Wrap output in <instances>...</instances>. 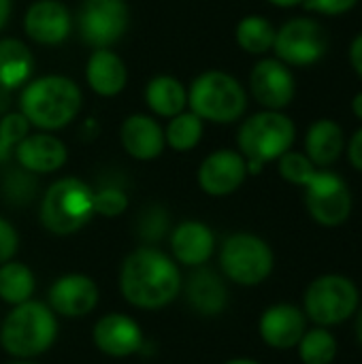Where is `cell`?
Returning <instances> with one entry per match:
<instances>
[{
  "mask_svg": "<svg viewBox=\"0 0 362 364\" xmlns=\"http://www.w3.org/2000/svg\"><path fill=\"white\" fill-rule=\"evenodd\" d=\"M34 181L28 177V175H21V173H15L6 179V186H4V192H6V198L13 203V205H26L32 200L34 196Z\"/></svg>",
  "mask_w": 362,
  "mask_h": 364,
  "instance_id": "obj_34",
  "label": "cell"
},
{
  "mask_svg": "<svg viewBox=\"0 0 362 364\" xmlns=\"http://www.w3.org/2000/svg\"><path fill=\"white\" fill-rule=\"evenodd\" d=\"M350 62H352L354 70L362 77V32L350 45Z\"/></svg>",
  "mask_w": 362,
  "mask_h": 364,
  "instance_id": "obj_38",
  "label": "cell"
},
{
  "mask_svg": "<svg viewBox=\"0 0 362 364\" xmlns=\"http://www.w3.org/2000/svg\"><path fill=\"white\" fill-rule=\"evenodd\" d=\"M122 143L137 160H154L164 149V134L156 119L147 115H130L122 126Z\"/></svg>",
  "mask_w": 362,
  "mask_h": 364,
  "instance_id": "obj_21",
  "label": "cell"
},
{
  "mask_svg": "<svg viewBox=\"0 0 362 364\" xmlns=\"http://www.w3.org/2000/svg\"><path fill=\"white\" fill-rule=\"evenodd\" d=\"M171 250L177 262L196 269L211 258L215 250V237L203 222H181L173 230Z\"/></svg>",
  "mask_w": 362,
  "mask_h": 364,
  "instance_id": "obj_18",
  "label": "cell"
},
{
  "mask_svg": "<svg viewBox=\"0 0 362 364\" xmlns=\"http://www.w3.org/2000/svg\"><path fill=\"white\" fill-rule=\"evenodd\" d=\"M252 96L269 111H282L294 98V77L290 68L277 60H260L250 75Z\"/></svg>",
  "mask_w": 362,
  "mask_h": 364,
  "instance_id": "obj_12",
  "label": "cell"
},
{
  "mask_svg": "<svg viewBox=\"0 0 362 364\" xmlns=\"http://www.w3.org/2000/svg\"><path fill=\"white\" fill-rule=\"evenodd\" d=\"M34 294V275L21 262L0 264V299L9 305H21Z\"/></svg>",
  "mask_w": 362,
  "mask_h": 364,
  "instance_id": "obj_26",
  "label": "cell"
},
{
  "mask_svg": "<svg viewBox=\"0 0 362 364\" xmlns=\"http://www.w3.org/2000/svg\"><path fill=\"white\" fill-rule=\"evenodd\" d=\"M260 337L275 350L297 348L307 331V316L294 305L280 303L269 307L258 322Z\"/></svg>",
  "mask_w": 362,
  "mask_h": 364,
  "instance_id": "obj_16",
  "label": "cell"
},
{
  "mask_svg": "<svg viewBox=\"0 0 362 364\" xmlns=\"http://www.w3.org/2000/svg\"><path fill=\"white\" fill-rule=\"evenodd\" d=\"M94 346L111 358H128L143 348L141 326L124 314H107L94 324Z\"/></svg>",
  "mask_w": 362,
  "mask_h": 364,
  "instance_id": "obj_14",
  "label": "cell"
},
{
  "mask_svg": "<svg viewBox=\"0 0 362 364\" xmlns=\"http://www.w3.org/2000/svg\"><path fill=\"white\" fill-rule=\"evenodd\" d=\"M19 164L30 173H53L66 162V147L51 134H32L15 145Z\"/></svg>",
  "mask_w": 362,
  "mask_h": 364,
  "instance_id": "obj_20",
  "label": "cell"
},
{
  "mask_svg": "<svg viewBox=\"0 0 362 364\" xmlns=\"http://www.w3.org/2000/svg\"><path fill=\"white\" fill-rule=\"evenodd\" d=\"M201 134H203V119L196 113H179L169 124L164 141L177 151H188L201 141Z\"/></svg>",
  "mask_w": 362,
  "mask_h": 364,
  "instance_id": "obj_29",
  "label": "cell"
},
{
  "mask_svg": "<svg viewBox=\"0 0 362 364\" xmlns=\"http://www.w3.org/2000/svg\"><path fill=\"white\" fill-rule=\"evenodd\" d=\"M166 228H169V215L162 207H156V205L145 209L139 218V224H137L139 237L147 243L160 241L164 237Z\"/></svg>",
  "mask_w": 362,
  "mask_h": 364,
  "instance_id": "obj_31",
  "label": "cell"
},
{
  "mask_svg": "<svg viewBox=\"0 0 362 364\" xmlns=\"http://www.w3.org/2000/svg\"><path fill=\"white\" fill-rule=\"evenodd\" d=\"M356 337H358V343L362 346V307L358 309V316H356Z\"/></svg>",
  "mask_w": 362,
  "mask_h": 364,
  "instance_id": "obj_42",
  "label": "cell"
},
{
  "mask_svg": "<svg viewBox=\"0 0 362 364\" xmlns=\"http://www.w3.org/2000/svg\"><path fill=\"white\" fill-rule=\"evenodd\" d=\"M128 207V196L117 186H107L94 192V213L105 218H117Z\"/></svg>",
  "mask_w": 362,
  "mask_h": 364,
  "instance_id": "obj_32",
  "label": "cell"
},
{
  "mask_svg": "<svg viewBox=\"0 0 362 364\" xmlns=\"http://www.w3.org/2000/svg\"><path fill=\"white\" fill-rule=\"evenodd\" d=\"M94 215V190L77 177L49 186L41 203L43 226L60 237L81 230Z\"/></svg>",
  "mask_w": 362,
  "mask_h": 364,
  "instance_id": "obj_4",
  "label": "cell"
},
{
  "mask_svg": "<svg viewBox=\"0 0 362 364\" xmlns=\"http://www.w3.org/2000/svg\"><path fill=\"white\" fill-rule=\"evenodd\" d=\"M9 13H11V0H0V30H2V26L6 23Z\"/></svg>",
  "mask_w": 362,
  "mask_h": 364,
  "instance_id": "obj_39",
  "label": "cell"
},
{
  "mask_svg": "<svg viewBox=\"0 0 362 364\" xmlns=\"http://www.w3.org/2000/svg\"><path fill=\"white\" fill-rule=\"evenodd\" d=\"M190 107L201 119L230 124L243 115L247 96L235 77L220 70H209L192 83Z\"/></svg>",
  "mask_w": 362,
  "mask_h": 364,
  "instance_id": "obj_5",
  "label": "cell"
},
{
  "mask_svg": "<svg viewBox=\"0 0 362 364\" xmlns=\"http://www.w3.org/2000/svg\"><path fill=\"white\" fill-rule=\"evenodd\" d=\"M9 364H36V363H30V360H23V358H17L15 363H9Z\"/></svg>",
  "mask_w": 362,
  "mask_h": 364,
  "instance_id": "obj_44",
  "label": "cell"
},
{
  "mask_svg": "<svg viewBox=\"0 0 362 364\" xmlns=\"http://www.w3.org/2000/svg\"><path fill=\"white\" fill-rule=\"evenodd\" d=\"M352 111H354V115L362 122V92H358V94L354 96V100H352Z\"/></svg>",
  "mask_w": 362,
  "mask_h": 364,
  "instance_id": "obj_40",
  "label": "cell"
},
{
  "mask_svg": "<svg viewBox=\"0 0 362 364\" xmlns=\"http://www.w3.org/2000/svg\"><path fill=\"white\" fill-rule=\"evenodd\" d=\"M224 364H260L256 363V360H252V358H235V360H228V363Z\"/></svg>",
  "mask_w": 362,
  "mask_h": 364,
  "instance_id": "obj_43",
  "label": "cell"
},
{
  "mask_svg": "<svg viewBox=\"0 0 362 364\" xmlns=\"http://www.w3.org/2000/svg\"><path fill=\"white\" fill-rule=\"evenodd\" d=\"M85 77L90 87L100 96H115L126 85V66L122 58H117L109 49H98L90 55Z\"/></svg>",
  "mask_w": 362,
  "mask_h": 364,
  "instance_id": "obj_23",
  "label": "cell"
},
{
  "mask_svg": "<svg viewBox=\"0 0 362 364\" xmlns=\"http://www.w3.org/2000/svg\"><path fill=\"white\" fill-rule=\"evenodd\" d=\"M122 296L139 309H160L181 290L177 264L156 247H139L126 256L119 271Z\"/></svg>",
  "mask_w": 362,
  "mask_h": 364,
  "instance_id": "obj_1",
  "label": "cell"
},
{
  "mask_svg": "<svg viewBox=\"0 0 362 364\" xmlns=\"http://www.w3.org/2000/svg\"><path fill=\"white\" fill-rule=\"evenodd\" d=\"M26 34L43 45L62 43L70 30V15L64 4L55 0H38L34 2L23 19Z\"/></svg>",
  "mask_w": 362,
  "mask_h": 364,
  "instance_id": "obj_17",
  "label": "cell"
},
{
  "mask_svg": "<svg viewBox=\"0 0 362 364\" xmlns=\"http://www.w3.org/2000/svg\"><path fill=\"white\" fill-rule=\"evenodd\" d=\"M277 162H280V175L286 181H290L294 186H303V188L312 181V177L318 171V166L301 151H290L288 149L286 154H282L277 158Z\"/></svg>",
  "mask_w": 362,
  "mask_h": 364,
  "instance_id": "obj_30",
  "label": "cell"
},
{
  "mask_svg": "<svg viewBox=\"0 0 362 364\" xmlns=\"http://www.w3.org/2000/svg\"><path fill=\"white\" fill-rule=\"evenodd\" d=\"M297 136L292 119L280 111H262L243 122L239 130V149L245 160L267 164L286 154Z\"/></svg>",
  "mask_w": 362,
  "mask_h": 364,
  "instance_id": "obj_7",
  "label": "cell"
},
{
  "mask_svg": "<svg viewBox=\"0 0 362 364\" xmlns=\"http://www.w3.org/2000/svg\"><path fill=\"white\" fill-rule=\"evenodd\" d=\"M271 4H275V6H282V9H290V6H299V4H303L305 0H269Z\"/></svg>",
  "mask_w": 362,
  "mask_h": 364,
  "instance_id": "obj_41",
  "label": "cell"
},
{
  "mask_svg": "<svg viewBox=\"0 0 362 364\" xmlns=\"http://www.w3.org/2000/svg\"><path fill=\"white\" fill-rule=\"evenodd\" d=\"M273 252L267 241L250 232L230 235L220 252L224 275L239 286H258L273 271Z\"/></svg>",
  "mask_w": 362,
  "mask_h": 364,
  "instance_id": "obj_8",
  "label": "cell"
},
{
  "mask_svg": "<svg viewBox=\"0 0 362 364\" xmlns=\"http://www.w3.org/2000/svg\"><path fill=\"white\" fill-rule=\"evenodd\" d=\"M344 147H346L344 130L333 119H318L307 130V136H305V156L318 168H326V166L335 164L341 158Z\"/></svg>",
  "mask_w": 362,
  "mask_h": 364,
  "instance_id": "obj_22",
  "label": "cell"
},
{
  "mask_svg": "<svg viewBox=\"0 0 362 364\" xmlns=\"http://www.w3.org/2000/svg\"><path fill=\"white\" fill-rule=\"evenodd\" d=\"M305 203L309 215L329 228L341 226L352 213L350 188L331 171H316L312 181L305 186Z\"/></svg>",
  "mask_w": 362,
  "mask_h": 364,
  "instance_id": "obj_10",
  "label": "cell"
},
{
  "mask_svg": "<svg viewBox=\"0 0 362 364\" xmlns=\"http://www.w3.org/2000/svg\"><path fill=\"white\" fill-rule=\"evenodd\" d=\"M128 23V6L124 0H85L79 26L85 43L105 49L115 43Z\"/></svg>",
  "mask_w": 362,
  "mask_h": 364,
  "instance_id": "obj_11",
  "label": "cell"
},
{
  "mask_svg": "<svg viewBox=\"0 0 362 364\" xmlns=\"http://www.w3.org/2000/svg\"><path fill=\"white\" fill-rule=\"evenodd\" d=\"M273 49L277 60H282L286 66H312L326 53L329 36L318 21L309 17H297L286 21L275 32Z\"/></svg>",
  "mask_w": 362,
  "mask_h": 364,
  "instance_id": "obj_9",
  "label": "cell"
},
{
  "mask_svg": "<svg viewBox=\"0 0 362 364\" xmlns=\"http://www.w3.org/2000/svg\"><path fill=\"white\" fill-rule=\"evenodd\" d=\"M17 252V232L15 228L0 218V264L9 262Z\"/></svg>",
  "mask_w": 362,
  "mask_h": 364,
  "instance_id": "obj_36",
  "label": "cell"
},
{
  "mask_svg": "<svg viewBox=\"0 0 362 364\" xmlns=\"http://www.w3.org/2000/svg\"><path fill=\"white\" fill-rule=\"evenodd\" d=\"M34 66V58L30 49L15 41V38H2L0 41V87L11 90L30 77Z\"/></svg>",
  "mask_w": 362,
  "mask_h": 364,
  "instance_id": "obj_24",
  "label": "cell"
},
{
  "mask_svg": "<svg viewBox=\"0 0 362 364\" xmlns=\"http://www.w3.org/2000/svg\"><path fill=\"white\" fill-rule=\"evenodd\" d=\"M28 128L30 122L26 119L23 113H11L0 122V143H4L6 147L17 145L21 139L28 136Z\"/></svg>",
  "mask_w": 362,
  "mask_h": 364,
  "instance_id": "obj_33",
  "label": "cell"
},
{
  "mask_svg": "<svg viewBox=\"0 0 362 364\" xmlns=\"http://www.w3.org/2000/svg\"><path fill=\"white\" fill-rule=\"evenodd\" d=\"M186 296L192 309L207 318L220 316L228 303V290L224 286V279L215 271L201 267H196V271L190 275Z\"/></svg>",
  "mask_w": 362,
  "mask_h": 364,
  "instance_id": "obj_19",
  "label": "cell"
},
{
  "mask_svg": "<svg viewBox=\"0 0 362 364\" xmlns=\"http://www.w3.org/2000/svg\"><path fill=\"white\" fill-rule=\"evenodd\" d=\"M348 160L356 171L362 173V128L354 132V136L348 143Z\"/></svg>",
  "mask_w": 362,
  "mask_h": 364,
  "instance_id": "obj_37",
  "label": "cell"
},
{
  "mask_svg": "<svg viewBox=\"0 0 362 364\" xmlns=\"http://www.w3.org/2000/svg\"><path fill=\"white\" fill-rule=\"evenodd\" d=\"M305 316L318 326H337L348 322L361 303L356 284L337 273L322 275L314 279L305 292Z\"/></svg>",
  "mask_w": 362,
  "mask_h": 364,
  "instance_id": "obj_6",
  "label": "cell"
},
{
  "mask_svg": "<svg viewBox=\"0 0 362 364\" xmlns=\"http://www.w3.org/2000/svg\"><path fill=\"white\" fill-rule=\"evenodd\" d=\"M297 348L301 360L305 364H331L337 358V339L324 326L305 331Z\"/></svg>",
  "mask_w": 362,
  "mask_h": 364,
  "instance_id": "obj_28",
  "label": "cell"
},
{
  "mask_svg": "<svg viewBox=\"0 0 362 364\" xmlns=\"http://www.w3.org/2000/svg\"><path fill=\"white\" fill-rule=\"evenodd\" d=\"M81 107V92L75 81L49 75L32 81L21 92V113L26 119L45 130L66 126Z\"/></svg>",
  "mask_w": 362,
  "mask_h": 364,
  "instance_id": "obj_3",
  "label": "cell"
},
{
  "mask_svg": "<svg viewBox=\"0 0 362 364\" xmlns=\"http://www.w3.org/2000/svg\"><path fill=\"white\" fill-rule=\"evenodd\" d=\"M58 335V320L49 305L26 301L15 305L0 326V346L15 358L30 360L45 354Z\"/></svg>",
  "mask_w": 362,
  "mask_h": 364,
  "instance_id": "obj_2",
  "label": "cell"
},
{
  "mask_svg": "<svg viewBox=\"0 0 362 364\" xmlns=\"http://www.w3.org/2000/svg\"><path fill=\"white\" fill-rule=\"evenodd\" d=\"M358 4V0H305L303 6L307 11H316L322 15H344L352 11Z\"/></svg>",
  "mask_w": 362,
  "mask_h": 364,
  "instance_id": "obj_35",
  "label": "cell"
},
{
  "mask_svg": "<svg viewBox=\"0 0 362 364\" xmlns=\"http://www.w3.org/2000/svg\"><path fill=\"white\" fill-rule=\"evenodd\" d=\"M98 305V286L92 277L68 273L49 288V307L62 318H83Z\"/></svg>",
  "mask_w": 362,
  "mask_h": 364,
  "instance_id": "obj_13",
  "label": "cell"
},
{
  "mask_svg": "<svg viewBox=\"0 0 362 364\" xmlns=\"http://www.w3.org/2000/svg\"><path fill=\"white\" fill-rule=\"evenodd\" d=\"M145 98L154 113L162 117H175L183 111L188 102V92L173 77H156L149 81Z\"/></svg>",
  "mask_w": 362,
  "mask_h": 364,
  "instance_id": "obj_25",
  "label": "cell"
},
{
  "mask_svg": "<svg viewBox=\"0 0 362 364\" xmlns=\"http://www.w3.org/2000/svg\"><path fill=\"white\" fill-rule=\"evenodd\" d=\"M237 43L247 53H267L269 49H273L275 28L260 15H247L237 26Z\"/></svg>",
  "mask_w": 362,
  "mask_h": 364,
  "instance_id": "obj_27",
  "label": "cell"
},
{
  "mask_svg": "<svg viewBox=\"0 0 362 364\" xmlns=\"http://www.w3.org/2000/svg\"><path fill=\"white\" fill-rule=\"evenodd\" d=\"M247 177L245 158L233 149L213 151L198 168V186L211 196L233 194Z\"/></svg>",
  "mask_w": 362,
  "mask_h": 364,
  "instance_id": "obj_15",
  "label": "cell"
}]
</instances>
